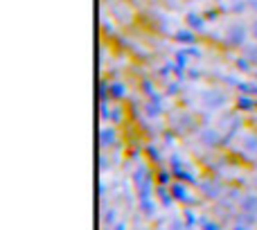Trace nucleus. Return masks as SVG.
<instances>
[{"label": "nucleus", "instance_id": "nucleus-1", "mask_svg": "<svg viewBox=\"0 0 257 230\" xmlns=\"http://www.w3.org/2000/svg\"><path fill=\"white\" fill-rule=\"evenodd\" d=\"M250 39V32H248V23H244L241 18H235L230 21L226 27H223V43L228 48H235L241 50Z\"/></svg>", "mask_w": 257, "mask_h": 230}, {"label": "nucleus", "instance_id": "nucleus-2", "mask_svg": "<svg viewBox=\"0 0 257 230\" xmlns=\"http://www.w3.org/2000/svg\"><path fill=\"white\" fill-rule=\"evenodd\" d=\"M239 210L248 217H257V192H246L239 201Z\"/></svg>", "mask_w": 257, "mask_h": 230}, {"label": "nucleus", "instance_id": "nucleus-3", "mask_svg": "<svg viewBox=\"0 0 257 230\" xmlns=\"http://www.w3.org/2000/svg\"><path fill=\"white\" fill-rule=\"evenodd\" d=\"M239 52H241V59H244L248 66L257 68V41H248V43H246Z\"/></svg>", "mask_w": 257, "mask_h": 230}, {"label": "nucleus", "instance_id": "nucleus-4", "mask_svg": "<svg viewBox=\"0 0 257 230\" xmlns=\"http://www.w3.org/2000/svg\"><path fill=\"white\" fill-rule=\"evenodd\" d=\"M201 140L210 147H217L219 145V131H214V129H201Z\"/></svg>", "mask_w": 257, "mask_h": 230}, {"label": "nucleus", "instance_id": "nucleus-5", "mask_svg": "<svg viewBox=\"0 0 257 230\" xmlns=\"http://www.w3.org/2000/svg\"><path fill=\"white\" fill-rule=\"evenodd\" d=\"M187 27H190L192 32H203L205 30V18L196 16V14H190V16H187Z\"/></svg>", "mask_w": 257, "mask_h": 230}, {"label": "nucleus", "instance_id": "nucleus-6", "mask_svg": "<svg viewBox=\"0 0 257 230\" xmlns=\"http://www.w3.org/2000/svg\"><path fill=\"white\" fill-rule=\"evenodd\" d=\"M113 145V142H115V129H102V145Z\"/></svg>", "mask_w": 257, "mask_h": 230}, {"label": "nucleus", "instance_id": "nucleus-7", "mask_svg": "<svg viewBox=\"0 0 257 230\" xmlns=\"http://www.w3.org/2000/svg\"><path fill=\"white\" fill-rule=\"evenodd\" d=\"M248 32H250V41H257V16L248 21Z\"/></svg>", "mask_w": 257, "mask_h": 230}, {"label": "nucleus", "instance_id": "nucleus-8", "mask_svg": "<svg viewBox=\"0 0 257 230\" xmlns=\"http://www.w3.org/2000/svg\"><path fill=\"white\" fill-rule=\"evenodd\" d=\"M246 5H248V12L257 16V0H246Z\"/></svg>", "mask_w": 257, "mask_h": 230}]
</instances>
